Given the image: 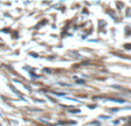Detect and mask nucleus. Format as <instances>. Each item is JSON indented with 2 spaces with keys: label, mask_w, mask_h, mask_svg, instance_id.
Wrapping results in <instances>:
<instances>
[{
  "label": "nucleus",
  "mask_w": 131,
  "mask_h": 126,
  "mask_svg": "<svg viewBox=\"0 0 131 126\" xmlns=\"http://www.w3.org/2000/svg\"><path fill=\"white\" fill-rule=\"evenodd\" d=\"M111 101H114V102H118V103H124V100H121V99H111Z\"/></svg>",
  "instance_id": "nucleus-1"
},
{
  "label": "nucleus",
  "mask_w": 131,
  "mask_h": 126,
  "mask_svg": "<svg viewBox=\"0 0 131 126\" xmlns=\"http://www.w3.org/2000/svg\"><path fill=\"white\" fill-rule=\"evenodd\" d=\"M76 81H77V84H81V85H83V84L85 83L83 79H76Z\"/></svg>",
  "instance_id": "nucleus-2"
},
{
  "label": "nucleus",
  "mask_w": 131,
  "mask_h": 126,
  "mask_svg": "<svg viewBox=\"0 0 131 126\" xmlns=\"http://www.w3.org/2000/svg\"><path fill=\"white\" fill-rule=\"evenodd\" d=\"M122 120H124V119H123V118H122V119H118V120H115V122H113V124H114V125H117V124H120V123H121V122H122Z\"/></svg>",
  "instance_id": "nucleus-3"
},
{
  "label": "nucleus",
  "mask_w": 131,
  "mask_h": 126,
  "mask_svg": "<svg viewBox=\"0 0 131 126\" xmlns=\"http://www.w3.org/2000/svg\"><path fill=\"white\" fill-rule=\"evenodd\" d=\"M69 112H72V114H79L81 110H69Z\"/></svg>",
  "instance_id": "nucleus-4"
},
{
  "label": "nucleus",
  "mask_w": 131,
  "mask_h": 126,
  "mask_svg": "<svg viewBox=\"0 0 131 126\" xmlns=\"http://www.w3.org/2000/svg\"><path fill=\"white\" fill-rule=\"evenodd\" d=\"M125 48H128V49H130V48H131V45H125Z\"/></svg>",
  "instance_id": "nucleus-5"
},
{
  "label": "nucleus",
  "mask_w": 131,
  "mask_h": 126,
  "mask_svg": "<svg viewBox=\"0 0 131 126\" xmlns=\"http://www.w3.org/2000/svg\"><path fill=\"white\" fill-rule=\"evenodd\" d=\"M128 15H129V16L131 15V9H128Z\"/></svg>",
  "instance_id": "nucleus-6"
}]
</instances>
